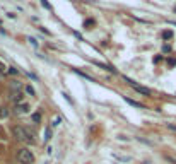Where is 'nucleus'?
<instances>
[{
	"instance_id": "1",
	"label": "nucleus",
	"mask_w": 176,
	"mask_h": 164,
	"mask_svg": "<svg viewBox=\"0 0 176 164\" xmlns=\"http://www.w3.org/2000/svg\"><path fill=\"white\" fill-rule=\"evenodd\" d=\"M12 134H14V137L17 138V140H21V142H26V144H33L34 142V134L31 132V130H27L26 127H21V125H17V127H14L12 128Z\"/></svg>"
},
{
	"instance_id": "2",
	"label": "nucleus",
	"mask_w": 176,
	"mask_h": 164,
	"mask_svg": "<svg viewBox=\"0 0 176 164\" xmlns=\"http://www.w3.org/2000/svg\"><path fill=\"white\" fill-rule=\"evenodd\" d=\"M17 161H19V164H33L34 162V155H33V152L29 149L22 147V149L17 151Z\"/></svg>"
},
{
	"instance_id": "3",
	"label": "nucleus",
	"mask_w": 176,
	"mask_h": 164,
	"mask_svg": "<svg viewBox=\"0 0 176 164\" xmlns=\"http://www.w3.org/2000/svg\"><path fill=\"white\" fill-rule=\"evenodd\" d=\"M125 82L128 84L132 89H135L137 92H140V94H144V96H150L152 92H150V89L149 87H145V86H140V84H137V82H133L132 79H128V77H125Z\"/></svg>"
},
{
	"instance_id": "4",
	"label": "nucleus",
	"mask_w": 176,
	"mask_h": 164,
	"mask_svg": "<svg viewBox=\"0 0 176 164\" xmlns=\"http://www.w3.org/2000/svg\"><path fill=\"white\" fill-rule=\"evenodd\" d=\"M14 113H16V115H26V113H29V104H26V103H19V104H16V108H14Z\"/></svg>"
},
{
	"instance_id": "5",
	"label": "nucleus",
	"mask_w": 176,
	"mask_h": 164,
	"mask_svg": "<svg viewBox=\"0 0 176 164\" xmlns=\"http://www.w3.org/2000/svg\"><path fill=\"white\" fill-rule=\"evenodd\" d=\"M10 91L12 92H21L22 91V84L19 80H12L10 82Z\"/></svg>"
},
{
	"instance_id": "6",
	"label": "nucleus",
	"mask_w": 176,
	"mask_h": 164,
	"mask_svg": "<svg viewBox=\"0 0 176 164\" xmlns=\"http://www.w3.org/2000/svg\"><path fill=\"white\" fill-rule=\"evenodd\" d=\"M10 99H12L16 104H19V103H22V99H24V94H22V92H12Z\"/></svg>"
},
{
	"instance_id": "7",
	"label": "nucleus",
	"mask_w": 176,
	"mask_h": 164,
	"mask_svg": "<svg viewBox=\"0 0 176 164\" xmlns=\"http://www.w3.org/2000/svg\"><path fill=\"white\" fill-rule=\"evenodd\" d=\"M125 101H127L128 104H132L133 108H140V109H144V108H145V106H144L142 103H138V101H133V99H130V98H125Z\"/></svg>"
},
{
	"instance_id": "8",
	"label": "nucleus",
	"mask_w": 176,
	"mask_h": 164,
	"mask_svg": "<svg viewBox=\"0 0 176 164\" xmlns=\"http://www.w3.org/2000/svg\"><path fill=\"white\" fill-rule=\"evenodd\" d=\"M50 137H52V128L48 127L46 132H45V142H48V140H50Z\"/></svg>"
},
{
	"instance_id": "9",
	"label": "nucleus",
	"mask_w": 176,
	"mask_h": 164,
	"mask_svg": "<svg viewBox=\"0 0 176 164\" xmlns=\"http://www.w3.org/2000/svg\"><path fill=\"white\" fill-rule=\"evenodd\" d=\"M163 38H164V39H171V38H173V33H171V31H164V33H163Z\"/></svg>"
},
{
	"instance_id": "10",
	"label": "nucleus",
	"mask_w": 176,
	"mask_h": 164,
	"mask_svg": "<svg viewBox=\"0 0 176 164\" xmlns=\"http://www.w3.org/2000/svg\"><path fill=\"white\" fill-rule=\"evenodd\" d=\"M24 89H26V92H27V94H29V96H34V89H33V87H31V86H26V87H24Z\"/></svg>"
},
{
	"instance_id": "11",
	"label": "nucleus",
	"mask_w": 176,
	"mask_h": 164,
	"mask_svg": "<svg viewBox=\"0 0 176 164\" xmlns=\"http://www.w3.org/2000/svg\"><path fill=\"white\" fill-rule=\"evenodd\" d=\"M39 120H41V115H39V113H34V115H33V121H34V123H39Z\"/></svg>"
},
{
	"instance_id": "12",
	"label": "nucleus",
	"mask_w": 176,
	"mask_h": 164,
	"mask_svg": "<svg viewBox=\"0 0 176 164\" xmlns=\"http://www.w3.org/2000/svg\"><path fill=\"white\" fill-rule=\"evenodd\" d=\"M39 2H41V5H43V7H45V9H48V10H52V5H50V4H48V2H46V0H39Z\"/></svg>"
},
{
	"instance_id": "13",
	"label": "nucleus",
	"mask_w": 176,
	"mask_h": 164,
	"mask_svg": "<svg viewBox=\"0 0 176 164\" xmlns=\"http://www.w3.org/2000/svg\"><path fill=\"white\" fill-rule=\"evenodd\" d=\"M60 120H62L60 116H55V120H53V123H52V125H53V127H56L58 123H60Z\"/></svg>"
},
{
	"instance_id": "14",
	"label": "nucleus",
	"mask_w": 176,
	"mask_h": 164,
	"mask_svg": "<svg viewBox=\"0 0 176 164\" xmlns=\"http://www.w3.org/2000/svg\"><path fill=\"white\" fill-rule=\"evenodd\" d=\"M9 73H12V75H16V73H17V69H14V67H9Z\"/></svg>"
},
{
	"instance_id": "15",
	"label": "nucleus",
	"mask_w": 176,
	"mask_h": 164,
	"mask_svg": "<svg viewBox=\"0 0 176 164\" xmlns=\"http://www.w3.org/2000/svg\"><path fill=\"white\" fill-rule=\"evenodd\" d=\"M91 24H94V21H92V19H87V21L84 22V26H91Z\"/></svg>"
},
{
	"instance_id": "16",
	"label": "nucleus",
	"mask_w": 176,
	"mask_h": 164,
	"mask_svg": "<svg viewBox=\"0 0 176 164\" xmlns=\"http://www.w3.org/2000/svg\"><path fill=\"white\" fill-rule=\"evenodd\" d=\"M29 41H31V45H33V46H38V41H36L34 38H29Z\"/></svg>"
},
{
	"instance_id": "17",
	"label": "nucleus",
	"mask_w": 176,
	"mask_h": 164,
	"mask_svg": "<svg viewBox=\"0 0 176 164\" xmlns=\"http://www.w3.org/2000/svg\"><path fill=\"white\" fill-rule=\"evenodd\" d=\"M163 52H164V53H167V52H171V48H169V46H164V48H163Z\"/></svg>"
},
{
	"instance_id": "18",
	"label": "nucleus",
	"mask_w": 176,
	"mask_h": 164,
	"mask_svg": "<svg viewBox=\"0 0 176 164\" xmlns=\"http://www.w3.org/2000/svg\"><path fill=\"white\" fill-rule=\"evenodd\" d=\"M167 127H169L171 130H174V132H176V127H174V125H167Z\"/></svg>"
},
{
	"instance_id": "19",
	"label": "nucleus",
	"mask_w": 176,
	"mask_h": 164,
	"mask_svg": "<svg viewBox=\"0 0 176 164\" xmlns=\"http://www.w3.org/2000/svg\"><path fill=\"white\" fill-rule=\"evenodd\" d=\"M174 12H176V9H174Z\"/></svg>"
}]
</instances>
